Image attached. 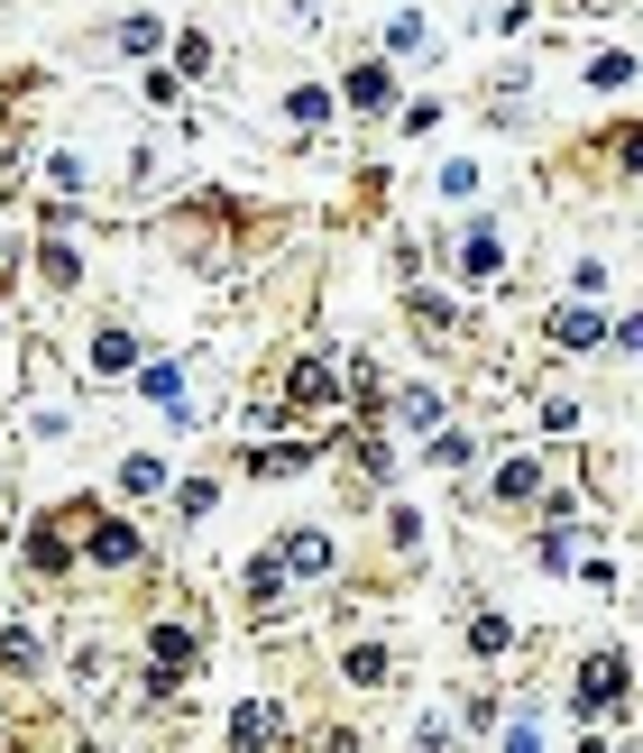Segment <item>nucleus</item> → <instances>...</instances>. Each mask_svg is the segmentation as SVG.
Here are the masks:
<instances>
[{
  "instance_id": "obj_1",
  "label": "nucleus",
  "mask_w": 643,
  "mask_h": 753,
  "mask_svg": "<svg viewBox=\"0 0 643 753\" xmlns=\"http://www.w3.org/2000/svg\"><path fill=\"white\" fill-rule=\"evenodd\" d=\"M147 653H157V662H147V698H175V689H185V671H193V634H185V625H166L157 643H147Z\"/></svg>"
},
{
  "instance_id": "obj_2",
  "label": "nucleus",
  "mask_w": 643,
  "mask_h": 753,
  "mask_svg": "<svg viewBox=\"0 0 643 753\" xmlns=\"http://www.w3.org/2000/svg\"><path fill=\"white\" fill-rule=\"evenodd\" d=\"M276 561H286L295 579H331V561H341V552H331V533H286V542H276Z\"/></svg>"
},
{
  "instance_id": "obj_3",
  "label": "nucleus",
  "mask_w": 643,
  "mask_h": 753,
  "mask_svg": "<svg viewBox=\"0 0 643 753\" xmlns=\"http://www.w3.org/2000/svg\"><path fill=\"white\" fill-rule=\"evenodd\" d=\"M616 689H625V653H598V662L579 671V708H607Z\"/></svg>"
},
{
  "instance_id": "obj_4",
  "label": "nucleus",
  "mask_w": 643,
  "mask_h": 753,
  "mask_svg": "<svg viewBox=\"0 0 643 753\" xmlns=\"http://www.w3.org/2000/svg\"><path fill=\"white\" fill-rule=\"evenodd\" d=\"M552 341H561V350H598V341H607V322L588 313V295L570 303V313H552Z\"/></svg>"
},
{
  "instance_id": "obj_5",
  "label": "nucleus",
  "mask_w": 643,
  "mask_h": 753,
  "mask_svg": "<svg viewBox=\"0 0 643 753\" xmlns=\"http://www.w3.org/2000/svg\"><path fill=\"white\" fill-rule=\"evenodd\" d=\"M129 368H138V341H129V331L111 322V331L92 341V377H129Z\"/></svg>"
},
{
  "instance_id": "obj_6",
  "label": "nucleus",
  "mask_w": 643,
  "mask_h": 753,
  "mask_svg": "<svg viewBox=\"0 0 643 753\" xmlns=\"http://www.w3.org/2000/svg\"><path fill=\"white\" fill-rule=\"evenodd\" d=\"M497 267H506V248H497V230H469V240H459V276H478V285H487V276H497Z\"/></svg>"
},
{
  "instance_id": "obj_7",
  "label": "nucleus",
  "mask_w": 643,
  "mask_h": 753,
  "mask_svg": "<svg viewBox=\"0 0 643 753\" xmlns=\"http://www.w3.org/2000/svg\"><path fill=\"white\" fill-rule=\"evenodd\" d=\"M286 396H295L303 413H313V405H331V396H341V377H331V368H322V358H303V368H295V386H286Z\"/></svg>"
},
{
  "instance_id": "obj_8",
  "label": "nucleus",
  "mask_w": 643,
  "mask_h": 753,
  "mask_svg": "<svg viewBox=\"0 0 643 753\" xmlns=\"http://www.w3.org/2000/svg\"><path fill=\"white\" fill-rule=\"evenodd\" d=\"M92 561L101 569H129V561H138V533H129V524H92Z\"/></svg>"
},
{
  "instance_id": "obj_9",
  "label": "nucleus",
  "mask_w": 643,
  "mask_h": 753,
  "mask_svg": "<svg viewBox=\"0 0 643 753\" xmlns=\"http://www.w3.org/2000/svg\"><path fill=\"white\" fill-rule=\"evenodd\" d=\"M248 597H257V607H276V597H286V561H276V552L248 561Z\"/></svg>"
},
{
  "instance_id": "obj_10",
  "label": "nucleus",
  "mask_w": 643,
  "mask_h": 753,
  "mask_svg": "<svg viewBox=\"0 0 643 753\" xmlns=\"http://www.w3.org/2000/svg\"><path fill=\"white\" fill-rule=\"evenodd\" d=\"M276 726H286L276 708H240L230 717V744H276Z\"/></svg>"
},
{
  "instance_id": "obj_11",
  "label": "nucleus",
  "mask_w": 643,
  "mask_h": 753,
  "mask_svg": "<svg viewBox=\"0 0 643 753\" xmlns=\"http://www.w3.org/2000/svg\"><path fill=\"white\" fill-rule=\"evenodd\" d=\"M533 487H543V469H533V459H506V469H497V497H506V506H524Z\"/></svg>"
},
{
  "instance_id": "obj_12",
  "label": "nucleus",
  "mask_w": 643,
  "mask_h": 753,
  "mask_svg": "<svg viewBox=\"0 0 643 753\" xmlns=\"http://www.w3.org/2000/svg\"><path fill=\"white\" fill-rule=\"evenodd\" d=\"M588 84H598V92H616V84H634V56H616V46H607V56H588Z\"/></svg>"
},
{
  "instance_id": "obj_13",
  "label": "nucleus",
  "mask_w": 643,
  "mask_h": 753,
  "mask_svg": "<svg viewBox=\"0 0 643 753\" xmlns=\"http://www.w3.org/2000/svg\"><path fill=\"white\" fill-rule=\"evenodd\" d=\"M286 111H295V129H322V120H331V92H322V84H303Z\"/></svg>"
},
{
  "instance_id": "obj_14",
  "label": "nucleus",
  "mask_w": 643,
  "mask_h": 753,
  "mask_svg": "<svg viewBox=\"0 0 643 753\" xmlns=\"http://www.w3.org/2000/svg\"><path fill=\"white\" fill-rule=\"evenodd\" d=\"M303 459H313V451H248V469H257V478H295Z\"/></svg>"
},
{
  "instance_id": "obj_15",
  "label": "nucleus",
  "mask_w": 643,
  "mask_h": 753,
  "mask_svg": "<svg viewBox=\"0 0 643 753\" xmlns=\"http://www.w3.org/2000/svg\"><path fill=\"white\" fill-rule=\"evenodd\" d=\"M386 92H396V84H386L377 65H368V74H350V101H358V111H386Z\"/></svg>"
},
{
  "instance_id": "obj_16",
  "label": "nucleus",
  "mask_w": 643,
  "mask_h": 753,
  "mask_svg": "<svg viewBox=\"0 0 643 753\" xmlns=\"http://www.w3.org/2000/svg\"><path fill=\"white\" fill-rule=\"evenodd\" d=\"M396 413H404V423H442V396H432V386H404Z\"/></svg>"
},
{
  "instance_id": "obj_17",
  "label": "nucleus",
  "mask_w": 643,
  "mask_h": 753,
  "mask_svg": "<svg viewBox=\"0 0 643 753\" xmlns=\"http://www.w3.org/2000/svg\"><path fill=\"white\" fill-rule=\"evenodd\" d=\"M386 46H396V56H423L432 29H423V19H396V29H386Z\"/></svg>"
},
{
  "instance_id": "obj_18",
  "label": "nucleus",
  "mask_w": 643,
  "mask_h": 753,
  "mask_svg": "<svg viewBox=\"0 0 643 753\" xmlns=\"http://www.w3.org/2000/svg\"><path fill=\"white\" fill-rule=\"evenodd\" d=\"M350 680H358V689L386 680V653H377V643H358V653H350Z\"/></svg>"
},
{
  "instance_id": "obj_19",
  "label": "nucleus",
  "mask_w": 643,
  "mask_h": 753,
  "mask_svg": "<svg viewBox=\"0 0 643 753\" xmlns=\"http://www.w3.org/2000/svg\"><path fill=\"white\" fill-rule=\"evenodd\" d=\"M616 341H625V350H634V358H643V313H634V322H625V331H616Z\"/></svg>"
},
{
  "instance_id": "obj_20",
  "label": "nucleus",
  "mask_w": 643,
  "mask_h": 753,
  "mask_svg": "<svg viewBox=\"0 0 643 753\" xmlns=\"http://www.w3.org/2000/svg\"><path fill=\"white\" fill-rule=\"evenodd\" d=\"M625 166H643V129H625Z\"/></svg>"
}]
</instances>
